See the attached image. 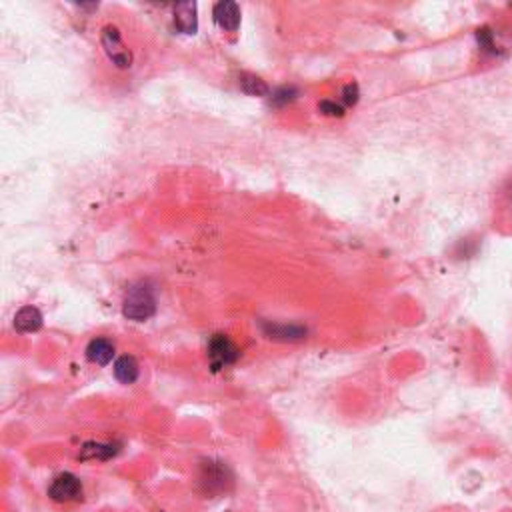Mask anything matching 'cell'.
<instances>
[{
	"label": "cell",
	"instance_id": "cell-14",
	"mask_svg": "<svg viewBox=\"0 0 512 512\" xmlns=\"http://www.w3.org/2000/svg\"><path fill=\"white\" fill-rule=\"evenodd\" d=\"M296 94H299V91L294 86H283V89H278V91L272 94L271 103L274 106H285L288 103H292L296 98Z\"/></svg>",
	"mask_w": 512,
	"mask_h": 512
},
{
	"label": "cell",
	"instance_id": "cell-5",
	"mask_svg": "<svg viewBox=\"0 0 512 512\" xmlns=\"http://www.w3.org/2000/svg\"><path fill=\"white\" fill-rule=\"evenodd\" d=\"M103 45H105L108 59L114 62L119 68L130 66L133 57H130V52H128V50L124 48V45H122L121 32H119L116 27H106L105 32H103Z\"/></svg>",
	"mask_w": 512,
	"mask_h": 512
},
{
	"label": "cell",
	"instance_id": "cell-6",
	"mask_svg": "<svg viewBox=\"0 0 512 512\" xmlns=\"http://www.w3.org/2000/svg\"><path fill=\"white\" fill-rule=\"evenodd\" d=\"M214 20L220 29L225 31L234 32L241 24V8L236 2L232 0H223V2H216L214 4Z\"/></svg>",
	"mask_w": 512,
	"mask_h": 512
},
{
	"label": "cell",
	"instance_id": "cell-7",
	"mask_svg": "<svg viewBox=\"0 0 512 512\" xmlns=\"http://www.w3.org/2000/svg\"><path fill=\"white\" fill-rule=\"evenodd\" d=\"M262 331L274 340H302L308 331L301 324H280V322H262Z\"/></svg>",
	"mask_w": 512,
	"mask_h": 512
},
{
	"label": "cell",
	"instance_id": "cell-18",
	"mask_svg": "<svg viewBox=\"0 0 512 512\" xmlns=\"http://www.w3.org/2000/svg\"><path fill=\"white\" fill-rule=\"evenodd\" d=\"M342 103L347 106H352L359 103V86L356 84H347L342 91Z\"/></svg>",
	"mask_w": 512,
	"mask_h": 512
},
{
	"label": "cell",
	"instance_id": "cell-16",
	"mask_svg": "<svg viewBox=\"0 0 512 512\" xmlns=\"http://www.w3.org/2000/svg\"><path fill=\"white\" fill-rule=\"evenodd\" d=\"M476 38H479V45H481L482 50H486V52H490V54H497L498 46L495 45V34L488 31V29L479 31Z\"/></svg>",
	"mask_w": 512,
	"mask_h": 512
},
{
	"label": "cell",
	"instance_id": "cell-15",
	"mask_svg": "<svg viewBox=\"0 0 512 512\" xmlns=\"http://www.w3.org/2000/svg\"><path fill=\"white\" fill-rule=\"evenodd\" d=\"M500 209H502L504 220L512 226V181H509V184L502 190V204H500Z\"/></svg>",
	"mask_w": 512,
	"mask_h": 512
},
{
	"label": "cell",
	"instance_id": "cell-3",
	"mask_svg": "<svg viewBox=\"0 0 512 512\" xmlns=\"http://www.w3.org/2000/svg\"><path fill=\"white\" fill-rule=\"evenodd\" d=\"M48 497L57 502H73L82 497V482L76 479L73 472H62L59 474L50 488H48Z\"/></svg>",
	"mask_w": 512,
	"mask_h": 512
},
{
	"label": "cell",
	"instance_id": "cell-10",
	"mask_svg": "<svg viewBox=\"0 0 512 512\" xmlns=\"http://www.w3.org/2000/svg\"><path fill=\"white\" fill-rule=\"evenodd\" d=\"M86 356L94 364L106 366L114 356V345L108 338H94V340H91L89 348H86Z\"/></svg>",
	"mask_w": 512,
	"mask_h": 512
},
{
	"label": "cell",
	"instance_id": "cell-8",
	"mask_svg": "<svg viewBox=\"0 0 512 512\" xmlns=\"http://www.w3.org/2000/svg\"><path fill=\"white\" fill-rule=\"evenodd\" d=\"M174 24L184 34H195L198 29L195 2H181L174 6Z\"/></svg>",
	"mask_w": 512,
	"mask_h": 512
},
{
	"label": "cell",
	"instance_id": "cell-12",
	"mask_svg": "<svg viewBox=\"0 0 512 512\" xmlns=\"http://www.w3.org/2000/svg\"><path fill=\"white\" fill-rule=\"evenodd\" d=\"M119 449L114 444H100V442H89L82 446L80 451V458L82 460H91V458H98V460H108L110 456H114Z\"/></svg>",
	"mask_w": 512,
	"mask_h": 512
},
{
	"label": "cell",
	"instance_id": "cell-1",
	"mask_svg": "<svg viewBox=\"0 0 512 512\" xmlns=\"http://www.w3.org/2000/svg\"><path fill=\"white\" fill-rule=\"evenodd\" d=\"M154 310H156V299L149 285L138 283L126 292L124 302H122V315L126 318L142 322V320H149L154 315Z\"/></svg>",
	"mask_w": 512,
	"mask_h": 512
},
{
	"label": "cell",
	"instance_id": "cell-13",
	"mask_svg": "<svg viewBox=\"0 0 512 512\" xmlns=\"http://www.w3.org/2000/svg\"><path fill=\"white\" fill-rule=\"evenodd\" d=\"M241 89L246 94H253V96H264V94H269V84L262 78H258L255 75H242Z\"/></svg>",
	"mask_w": 512,
	"mask_h": 512
},
{
	"label": "cell",
	"instance_id": "cell-17",
	"mask_svg": "<svg viewBox=\"0 0 512 512\" xmlns=\"http://www.w3.org/2000/svg\"><path fill=\"white\" fill-rule=\"evenodd\" d=\"M318 108H320L322 114H329V116H342L345 114V108L340 105H336V103H332V100H322L318 105Z\"/></svg>",
	"mask_w": 512,
	"mask_h": 512
},
{
	"label": "cell",
	"instance_id": "cell-11",
	"mask_svg": "<svg viewBox=\"0 0 512 512\" xmlns=\"http://www.w3.org/2000/svg\"><path fill=\"white\" fill-rule=\"evenodd\" d=\"M114 377H116V380H121L122 384H133L138 378V362H136L135 356L124 354L114 362Z\"/></svg>",
	"mask_w": 512,
	"mask_h": 512
},
{
	"label": "cell",
	"instance_id": "cell-9",
	"mask_svg": "<svg viewBox=\"0 0 512 512\" xmlns=\"http://www.w3.org/2000/svg\"><path fill=\"white\" fill-rule=\"evenodd\" d=\"M43 326V315L38 308L34 306H24L16 313L15 317V329L22 334H29V332H36Z\"/></svg>",
	"mask_w": 512,
	"mask_h": 512
},
{
	"label": "cell",
	"instance_id": "cell-4",
	"mask_svg": "<svg viewBox=\"0 0 512 512\" xmlns=\"http://www.w3.org/2000/svg\"><path fill=\"white\" fill-rule=\"evenodd\" d=\"M200 482L204 484L206 492H223L228 488V484L232 482V474L230 470L223 465V462H204L202 465V474H200Z\"/></svg>",
	"mask_w": 512,
	"mask_h": 512
},
{
	"label": "cell",
	"instance_id": "cell-2",
	"mask_svg": "<svg viewBox=\"0 0 512 512\" xmlns=\"http://www.w3.org/2000/svg\"><path fill=\"white\" fill-rule=\"evenodd\" d=\"M241 352L236 345L226 334H214L209 342V359H211L212 370H223L225 366H230L239 361Z\"/></svg>",
	"mask_w": 512,
	"mask_h": 512
}]
</instances>
